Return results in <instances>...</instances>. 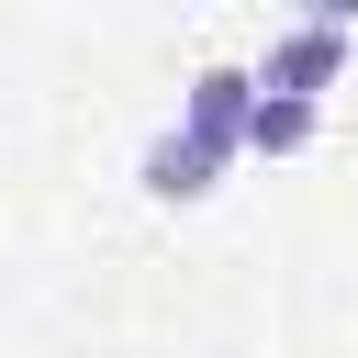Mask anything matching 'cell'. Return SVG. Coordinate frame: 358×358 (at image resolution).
Masks as SVG:
<instances>
[{
  "instance_id": "1",
  "label": "cell",
  "mask_w": 358,
  "mask_h": 358,
  "mask_svg": "<svg viewBox=\"0 0 358 358\" xmlns=\"http://www.w3.org/2000/svg\"><path fill=\"white\" fill-rule=\"evenodd\" d=\"M268 101H313V90H336L347 78V34H324V22H302V34H280L268 45V67H246Z\"/></svg>"
},
{
  "instance_id": "2",
  "label": "cell",
  "mask_w": 358,
  "mask_h": 358,
  "mask_svg": "<svg viewBox=\"0 0 358 358\" xmlns=\"http://www.w3.org/2000/svg\"><path fill=\"white\" fill-rule=\"evenodd\" d=\"M246 112H257V78H246V67H201V78H190V101H179V123H190L213 157H235V145H246Z\"/></svg>"
},
{
  "instance_id": "3",
  "label": "cell",
  "mask_w": 358,
  "mask_h": 358,
  "mask_svg": "<svg viewBox=\"0 0 358 358\" xmlns=\"http://www.w3.org/2000/svg\"><path fill=\"white\" fill-rule=\"evenodd\" d=\"M224 168H235V157H213V145H201L190 123H168V134L145 145V190H157V201H201V190L224 179Z\"/></svg>"
},
{
  "instance_id": "4",
  "label": "cell",
  "mask_w": 358,
  "mask_h": 358,
  "mask_svg": "<svg viewBox=\"0 0 358 358\" xmlns=\"http://www.w3.org/2000/svg\"><path fill=\"white\" fill-rule=\"evenodd\" d=\"M246 145H257V157H291V145H313V101H268V90H257V112H246Z\"/></svg>"
},
{
  "instance_id": "5",
  "label": "cell",
  "mask_w": 358,
  "mask_h": 358,
  "mask_svg": "<svg viewBox=\"0 0 358 358\" xmlns=\"http://www.w3.org/2000/svg\"><path fill=\"white\" fill-rule=\"evenodd\" d=\"M302 11H313L324 34H347V22H358V0H302Z\"/></svg>"
}]
</instances>
